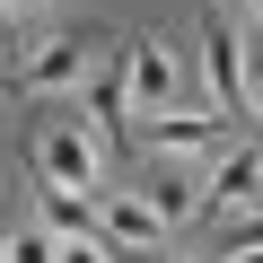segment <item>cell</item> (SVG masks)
<instances>
[{"label":"cell","instance_id":"6da1fadb","mask_svg":"<svg viewBox=\"0 0 263 263\" xmlns=\"http://www.w3.org/2000/svg\"><path fill=\"white\" fill-rule=\"evenodd\" d=\"M35 184H53V193H79V202H97L105 193V149L88 141V123L79 114H62V123H35Z\"/></svg>","mask_w":263,"mask_h":263},{"label":"cell","instance_id":"7a4b0ae2","mask_svg":"<svg viewBox=\"0 0 263 263\" xmlns=\"http://www.w3.org/2000/svg\"><path fill=\"white\" fill-rule=\"evenodd\" d=\"M228 114H193V105H167V114H149L141 123V149L158 158V167H176V158H219L228 141Z\"/></svg>","mask_w":263,"mask_h":263},{"label":"cell","instance_id":"7c38bea8","mask_svg":"<svg viewBox=\"0 0 263 263\" xmlns=\"http://www.w3.org/2000/svg\"><path fill=\"white\" fill-rule=\"evenodd\" d=\"M53 263H114V246L88 228V237H62V246H53Z\"/></svg>","mask_w":263,"mask_h":263},{"label":"cell","instance_id":"2e32d148","mask_svg":"<svg viewBox=\"0 0 263 263\" xmlns=\"http://www.w3.org/2000/svg\"><path fill=\"white\" fill-rule=\"evenodd\" d=\"M219 263H263V254H219Z\"/></svg>","mask_w":263,"mask_h":263},{"label":"cell","instance_id":"ac0fdd59","mask_svg":"<svg viewBox=\"0 0 263 263\" xmlns=\"http://www.w3.org/2000/svg\"><path fill=\"white\" fill-rule=\"evenodd\" d=\"M246 18H263V0H246Z\"/></svg>","mask_w":263,"mask_h":263},{"label":"cell","instance_id":"5b68a950","mask_svg":"<svg viewBox=\"0 0 263 263\" xmlns=\"http://www.w3.org/2000/svg\"><path fill=\"white\" fill-rule=\"evenodd\" d=\"M97 35H44L35 53H27V97H70V88H88L97 79Z\"/></svg>","mask_w":263,"mask_h":263},{"label":"cell","instance_id":"52a82bcc","mask_svg":"<svg viewBox=\"0 0 263 263\" xmlns=\"http://www.w3.org/2000/svg\"><path fill=\"white\" fill-rule=\"evenodd\" d=\"M263 202V149H219L202 176V211H246Z\"/></svg>","mask_w":263,"mask_h":263},{"label":"cell","instance_id":"ba28073f","mask_svg":"<svg viewBox=\"0 0 263 263\" xmlns=\"http://www.w3.org/2000/svg\"><path fill=\"white\" fill-rule=\"evenodd\" d=\"M79 123H88V141H97L105 158H114V149L132 141V105H123V70H105V62H97V79H88V114H79Z\"/></svg>","mask_w":263,"mask_h":263},{"label":"cell","instance_id":"e0dca14e","mask_svg":"<svg viewBox=\"0 0 263 263\" xmlns=\"http://www.w3.org/2000/svg\"><path fill=\"white\" fill-rule=\"evenodd\" d=\"M0 263H9V228H0Z\"/></svg>","mask_w":263,"mask_h":263},{"label":"cell","instance_id":"5bb4252c","mask_svg":"<svg viewBox=\"0 0 263 263\" xmlns=\"http://www.w3.org/2000/svg\"><path fill=\"white\" fill-rule=\"evenodd\" d=\"M246 114H254V123H263V70H254V88H246Z\"/></svg>","mask_w":263,"mask_h":263},{"label":"cell","instance_id":"8fae6325","mask_svg":"<svg viewBox=\"0 0 263 263\" xmlns=\"http://www.w3.org/2000/svg\"><path fill=\"white\" fill-rule=\"evenodd\" d=\"M219 254H263V211L228 219V228H219Z\"/></svg>","mask_w":263,"mask_h":263},{"label":"cell","instance_id":"277c9868","mask_svg":"<svg viewBox=\"0 0 263 263\" xmlns=\"http://www.w3.org/2000/svg\"><path fill=\"white\" fill-rule=\"evenodd\" d=\"M123 105L132 114H167L176 97H184V79H176V53L158 44V35H141V44H123Z\"/></svg>","mask_w":263,"mask_h":263},{"label":"cell","instance_id":"4fadbf2b","mask_svg":"<svg viewBox=\"0 0 263 263\" xmlns=\"http://www.w3.org/2000/svg\"><path fill=\"white\" fill-rule=\"evenodd\" d=\"M9 263H53V237L44 228H9Z\"/></svg>","mask_w":263,"mask_h":263},{"label":"cell","instance_id":"8992f818","mask_svg":"<svg viewBox=\"0 0 263 263\" xmlns=\"http://www.w3.org/2000/svg\"><path fill=\"white\" fill-rule=\"evenodd\" d=\"M88 211H97V237H105L114 254H158V246H167L158 211H149L141 193H132V184H105V193H97Z\"/></svg>","mask_w":263,"mask_h":263},{"label":"cell","instance_id":"9a60e30c","mask_svg":"<svg viewBox=\"0 0 263 263\" xmlns=\"http://www.w3.org/2000/svg\"><path fill=\"white\" fill-rule=\"evenodd\" d=\"M114 263H167V254H114Z\"/></svg>","mask_w":263,"mask_h":263},{"label":"cell","instance_id":"30bf717a","mask_svg":"<svg viewBox=\"0 0 263 263\" xmlns=\"http://www.w3.org/2000/svg\"><path fill=\"white\" fill-rule=\"evenodd\" d=\"M88 228H97V211H88L79 193H53V184H44V237L62 246V237H88Z\"/></svg>","mask_w":263,"mask_h":263},{"label":"cell","instance_id":"3957f363","mask_svg":"<svg viewBox=\"0 0 263 263\" xmlns=\"http://www.w3.org/2000/svg\"><path fill=\"white\" fill-rule=\"evenodd\" d=\"M202 79H211V114H246V88H254V62H246V35L211 9L202 27Z\"/></svg>","mask_w":263,"mask_h":263},{"label":"cell","instance_id":"9c48e42d","mask_svg":"<svg viewBox=\"0 0 263 263\" xmlns=\"http://www.w3.org/2000/svg\"><path fill=\"white\" fill-rule=\"evenodd\" d=\"M141 202L158 211V228H176V219H193V211H202V184H193L184 167H158V176L141 184Z\"/></svg>","mask_w":263,"mask_h":263}]
</instances>
